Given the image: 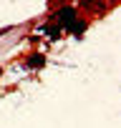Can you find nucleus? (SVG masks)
<instances>
[{"label":"nucleus","mask_w":121,"mask_h":128,"mask_svg":"<svg viewBox=\"0 0 121 128\" xmlns=\"http://www.w3.org/2000/svg\"><path fill=\"white\" fill-rule=\"evenodd\" d=\"M30 66H43V58H38V55L30 58Z\"/></svg>","instance_id":"f257e3e1"}]
</instances>
